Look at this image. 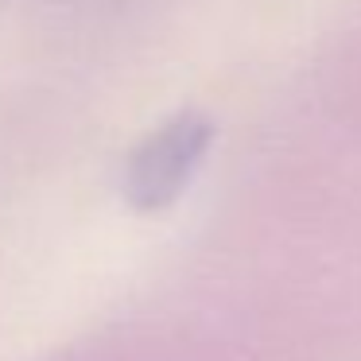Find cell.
I'll use <instances>...</instances> for the list:
<instances>
[{"label":"cell","mask_w":361,"mask_h":361,"mask_svg":"<svg viewBox=\"0 0 361 361\" xmlns=\"http://www.w3.org/2000/svg\"><path fill=\"white\" fill-rule=\"evenodd\" d=\"M198 152H202V128L187 125V121L167 128L159 140H152V148L136 159V171H133V187L140 195V202L152 206V202H164L167 195H175V187L190 171Z\"/></svg>","instance_id":"obj_1"}]
</instances>
